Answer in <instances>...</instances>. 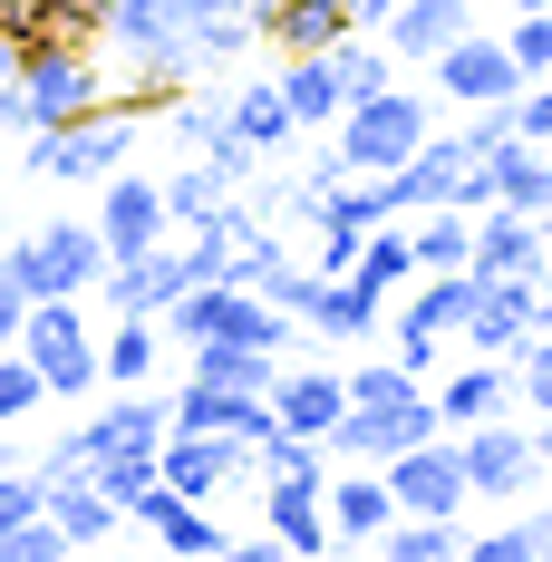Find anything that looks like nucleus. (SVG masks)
Here are the masks:
<instances>
[{"mask_svg": "<svg viewBox=\"0 0 552 562\" xmlns=\"http://www.w3.org/2000/svg\"><path fill=\"white\" fill-rule=\"evenodd\" d=\"M281 98H291V126H330L349 98H339V68H330V49H301L291 68H281Z\"/></svg>", "mask_w": 552, "mask_h": 562, "instance_id": "30", "label": "nucleus"}, {"mask_svg": "<svg viewBox=\"0 0 552 562\" xmlns=\"http://www.w3.org/2000/svg\"><path fill=\"white\" fill-rule=\"evenodd\" d=\"M30 407H49V389H40V369H30L20 349H0V427H10V417H30Z\"/></svg>", "mask_w": 552, "mask_h": 562, "instance_id": "41", "label": "nucleus"}, {"mask_svg": "<svg viewBox=\"0 0 552 562\" xmlns=\"http://www.w3.org/2000/svg\"><path fill=\"white\" fill-rule=\"evenodd\" d=\"M349 272L369 281V291H407V281H417V243H407V214H387V224L359 233V262H349Z\"/></svg>", "mask_w": 552, "mask_h": 562, "instance_id": "31", "label": "nucleus"}, {"mask_svg": "<svg viewBox=\"0 0 552 562\" xmlns=\"http://www.w3.org/2000/svg\"><path fill=\"white\" fill-rule=\"evenodd\" d=\"M156 475H166L174 495L214 505L223 485H243V475H252V447H243V437H184V427H166V447H156Z\"/></svg>", "mask_w": 552, "mask_h": 562, "instance_id": "14", "label": "nucleus"}, {"mask_svg": "<svg viewBox=\"0 0 552 562\" xmlns=\"http://www.w3.org/2000/svg\"><path fill=\"white\" fill-rule=\"evenodd\" d=\"M214 204H233V175H223L214 156H194V166H184V175L166 184V214H174V224H204Z\"/></svg>", "mask_w": 552, "mask_h": 562, "instance_id": "33", "label": "nucleus"}, {"mask_svg": "<svg viewBox=\"0 0 552 562\" xmlns=\"http://www.w3.org/2000/svg\"><path fill=\"white\" fill-rule=\"evenodd\" d=\"M98 30L116 40V58H136L146 98L184 88L194 68H223L262 40V0H98Z\"/></svg>", "mask_w": 552, "mask_h": 562, "instance_id": "1", "label": "nucleus"}, {"mask_svg": "<svg viewBox=\"0 0 552 562\" xmlns=\"http://www.w3.org/2000/svg\"><path fill=\"white\" fill-rule=\"evenodd\" d=\"M514 136L552 146V78H523V98H514Z\"/></svg>", "mask_w": 552, "mask_h": 562, "instance_id": "42", "label": "nucleus"}, {"mask_svg": "<svg viewBox=\"0 0 552 562\" xmlns=\"http://www.w3.org/2000/svg\"><path fill=\"white\" fill-rule=\"evenodd\" d=\"M475 562H533V543H523V524H504V533H485V543H475Z\"/></svg>", "mask_w": 552, "mask_h": 562, "instance_id": "45", "label": "nucleus"}, {"mask_svg": "<svg viewBox=\"0 0 552 562\" xmlns=\"http://www.w3.org/2000/svg\"><path fill=\"white\" fill-rule=\"evenodd\" d=\"M30 475H40V465H30ZM40 505H49V524L68 543H108L116 524H126V505H108L88 475H40Z\"/></svg>", "mask_w": 552, "mask_h": 562, "instance_id": "25", "label": "nucleus"}, {"mask_svg": "<svg viewBox=\"0 0 552 562\" xmlns=\"http://www.w3.org/2000/svg\"><path fill=\"white\" fill-rule=\"evenodd\" d=\"M455 339H475V359H514L533 339V281H475V311Z\"/></svg>", "mask_w": 552, "mask_h": 562, "instance_id": "18", "label": "nucleus"}, {"mask_svg": "<svg viewBox=\"0 0 552 562\" xmlns=\"http://www.w3.org/2000/svg\"><path fill=\"white\" fill-rule=\"evenodd\" d=\"M58 553H68V533L49 524V505H40V514H20V524L0 533V562H58Z\"/></svg>", "mask_w": 552, "mask_h": 562, "instance_id": "38", "label": "nucleus"}, {"mask_svg": "<svg viewBox=\"0 0 552 562\" xmlns=\"http://www.w3.org/2000/svg\"><path fill=\"white\" fill-rule=\"evenodd\" d=\"M20 359L40 369V389H49V397H88V389H98V330H88L78 291L30 301V321H20Z\"/></svg>", "mask_w": 552, "mask_h": 562, "instance_id": "4", "label": "nucleus"}, {"mask_svg": "<svg viewBox=\"0 0 552 562\" xmlns=\"http://www.w3.org/2000/svg\"><path fill=\"white\" fill-rule=\"evenodd\" d=\"M379 543H387V562H446L455 553V514H397Z\"/></svg>", "mask_w": 552, "mask_h": 562, "instance_id": "34", "label": "nucleus"}, {"mask_svg": "<svg viewBox=\"0 0 552 562\" xmlns=\"http://www.w3.org/2000/svg\"><path fill=\"white\" fill-rule=\"evenodd\" d=\"M504 407H514V359H475V369H455L437 389V427L455 437V427H485Z\"/></svg>", "mask_w": 552, "mask_h": 562, "instance_id": "22", "label": "nucleus"}, {"mask_svg": "<svg viewBox=\"0 0 552 562\" xmlns=\"http://www.w3.org/2000/svg\"><path fill=\"white\" fill-rule=\"evenodd\" d=\"M262 40H281V49H330V40H349V0H262Z\"/></svg>", "mask_w": 552, "mask_h": 562, "instance_id": "28", "label": "nucleus"}, {"mask_svg": "<svg viewBox=\"0 0 552 562\" xmlns=\"http://www.w3.org/2000/svg\"><path fill=\"white\" fill-rule=\"evenodd\" d=\"M166 233H174L166 184H156V175H126V166H116V175H108V204H98V243H108V262H136V252H156Z\"/></svg>", "mask_w": 552, "mask_h": 562, "instance_id": "12", "label": "nucleus"}, {"mask_svg": "<svg viewBox=\"0 0 552 562\" xmlns=\"http://www.w3.org/2000/svg\"><path fill=\"white\" fill-rule=\"evenodd\" d=\"M417 437H437V397H397V407H339V427L320 437L330 456H349V465H387L397 447H417Z\"/></svg>", "mask_w": 552, "mask_h": 562, "instance_id": "11", "label": "nucleus"}, {"mask_svg": "<svg viewBox=\"0 0 552 562\" xmlns=\"http://www.w3.org/2000/svg\"><path fill=\"white\" fill-rule=\"evenodd\" d=\"M485 204H514V214H543L552 204V156L533 146V136L485 146Z\"/></svg>", "mask_w": 552, "mask_h": 562, "instance_id": "20", "label": "nucleus"}, {"mask_svg": "<svg viewBox=\"0 0 552 562\" xmlns=\"http://www.w3.org/2000/svg\"><path fill=\"white\" fill-rule=\"evenodd\" d=\"M156 359H166V330H156L146 311H116V330L98 339V379H116V389H146V379H156Z\"/></svg>", "mask_w": 552, "mask_h": 562, "instance_id": "29", "label": "nucleus"}, {"mask_svg": "<svg viewBox=\"0 0 552 562\" xmlns=\"http://www.w3.org/2000/svg\"><path fill=\"white\" fill-rule=\"evenodd\" d=\"M543 224L533 214H514V204H485L475 214V243H465V272L475 281H543Z\"/></svg>", "mask_w": 552, "mask_h": 562, "instance_id": "15", "label": "nucleus"}, {"mask_svg": "<svg viewBox=\"0 0 552 562\" xmlns=\"http://www.w3.org/2000/svg\"><path fill=\"white\" fill-rule=\"evenodd\" d=\"M504 49H514V68H523V78H552V10H514Z\"/></svg>", "mask_w": 552, "mask_h": 562, "instance_id": "39", "label": "nucleus"}, {"mask_svg": "<svg viewBox=\"0 0 552 562\" xmlns=\"http://www.w3.org/2000/svg\"><path fill=\"white\" fill-rule=\"evenodd\" d=\"M533 456H543V485H552V417L533 427Z\"/></svg>", "mask_w": 552, "mask_h": 562, "instance_id": "47", "label": "nucleus"}, {"mask_svg": "<svg viewBox=\"0 0 552 562\" xmlns=\"http://www.w3.org/2000/svg\"><path fill=\"white\" fill-rule=\"evenodd\" d=\"M223 136H233V146H252V156L291 146L301 126H291V98H281V78H262V88H233V98H223Z\"/></svg>", "mask_w": 552, "mask_h": 562, "instance_id": "27", "label": "nucleus"}, {"mask_svg": "<svg viewBox=\"0 0 552 562\" xmlns=\"http://www.w3.org/2000/svg\"><path fill=\"white\" fill-rule=\"evenodd\" d=\"M427 379L407 369V359H369V369H349V407H397V397H417Z\"/></svg>", "mask_w": 552, "mask_h": 562, "instance_id": "36", "label": "nucleus"}, {"mask_svg": "<svg viewBox=\"0 0 552 562\" xmlns=\"http://www.w3.org/2000/svg\"><path fill=\"white\" fill-rule=\"evenodd\" d=\"M407 243H417V272H465V243H475V214H465V204H427V214L407 224Z\"/></svg>", "mask_w": 552, "mask_h": 562, "instance_id": "32", "label": "nucleus"}, {"mask_svg": "<svg viewBox=\"0 0 552 562\" xmlns=\"http://www.w3.org/2000/svg\"><path fill=\"white\" fill-rule=\"evenodd\" d=\"M339 407H349V379H339V369H281L272 379V417L291 437H330Z\"/></svg>", "mask_w": 552, "mask_h": 562, "instance_id": "19", "label": "nucleus"}, {"mask_svg": "<svg viewBox=\"0 0 552 562\" xmlns=\"http://www.w3.org/2000/svg\"><path fill=\"white\" fill-rule=\"evenodd\" d=\"M320 505H330V543H379L387 524H397V495H387V475H320Z\"/></svg>", "mask_w": 552, "mask_h": 562, "instance_id": "23", "label": "nucleus"}, {"mask_svg": "<svg viewBox=\"0 0 552 562\" xmlns=\"http://www.w3.org/2000/svg\"><path fill=\"white\" fill-rule=\"evenodd\" d=\"M387 10H397V0H349V30H379Z\"/></svg>", "mask_w": 552, "mask_h": 562, "instance_id": "46", "label": "nucleus"}, {"mask_svg": "<svg viewBox=\"0 0 552 562\" xmlns=\"http://www.w3.org/2000/svg\"><path fill=\"white\" fill-rule=\"evenodd\" d=\"M184 379H214V389H252V397H272L281 349H252V339H194V349H184Z\"/></svg>", "mask_w": 552, "mask_h": 562, "instance_id": "26", "label": "nucleus"}, {"mask_svg": "<svg viewBox=\"0 0 552 562\" xmlns=\"http://www.w3.org/2000/svg\"><path fill=\"white\" fill-rule=\"evenodd\" d=\"M387 194H397V214H427V204L485 214V146H475V126H465V136H437V126H427V146H417L407 166H387Z\"/></svg>", "mask_w": 552, "mask_h": 562, "instance_id": "5", "label": "nucleus"}, {"mask_svg": "<svg viewBox=\"0 0 552 562\" xmlns=\"http://www.w3.org/2000/svg\"><path fill=\"white\" fill-rule=\"evenodd\" d=\"M427 68H437L446 98H465V108H504V98H523V68H514V49H504L495 30H465V40L437 49Z\"/></svg>", "mask_w": 552, "mask_h": 562, "instance_id": "13", "label": "nucleus"}, {"mask_svg": "<svg viewBox=\"0 0 552 562\" xmlns=\"http://www.w3.org/2000/svg\"><path fill=\"white\" fill-rule=\"evenodd\" d=\"M0 272L20 281L30 301H58V291H88L108 272V243H98V224H40L20 252H0Z\"/></svg>", "mask_w": 552, "mask_h": 562, "instance_id": "7", "label": "nucleus"}, {"mask_svg": "<svg viewBox=\"0 0 552 562\" xmlns=\"http://www.w3.org/2000/svg\"><path fill=\"white\" fill-rule=\"evenodd\" d=\"M330 68H339V98H369V88H387V40H369V30H349V40H330Z\"/></svg>", "mask_w": 552, "mask_h": 562, "instance_id": "35", "label": "nucleus"}, {"mask_svg": "<svg viewBox=\"0 0 552 562\" xmlns=\"http://www.w3.org/2000/svg\"><path fill=\"white\" fill-rule=\"evenodd\" d=\"M116 447H166V397H116V407H98L88 427H68L49 456H40V475H78V465H98V456Z\"/></svg>", "mask_w": 552, "mask_h": 562, "instance_id": "10", "label": "nucleus"}, {"mask_svg": "<svg viewBox=\"0 0 552 562\" xmlns=\"http://www.w3.org/2000/svg\"><path fill=\"white\" fill-rule=\"evenodd\" d=\"M465 30H485V20H475V0H397V10L379 20L387 58H437V49H455Z\"/></svg>", "mask_w": 552, "mask_h": 562, "instance_id": "17", "label": "nucleus"}, {"mask_svg": "<svg viewBox=\"0 0 552 562\" xmlns=\"http://www.w3.org/2000/svg\"><path fill=\"white\" fill-rule=\"evenodd\" d=\"M10 10H20V0H0V20H10Z\"/></svg>", "mask_w": 552, "mask_h": 562, "instance_id": "51", "label": "nucleus"}, {"mask_svg": "<svg viewBox=\"0 0 552 562\" xmlns=\"http://www.w3.org/2000/svg\"><path fill=\"white\" fill-rule=\"evenodd\" d=\"M20 514H40V475H20V465H0V533H10Z\"/></svg>", "mask_w": 552, "mask_h": 562, "instance_id": "43", "label": "nucleus"}, {"mask_svg": "<svg viewBox=\"0 0 552 562\" xmlns=\"http://www.w3.org/2000/svg\"><path fill=\"white\" fill-rule=\"evenodd\" d=\"M301 330L369 339V330H387V291H369L359 272H320V281H311V301H301Z\"/></svg>", "mask_w": 552, "mask_h": 562, "instance_id": "16", "label": "nucleus"}, {"mask_svg": "<svg viewBox=\"0 0 552 562\" xmlns=\"http://www.w3.org/2000/svg\"><path fill=\"white\" fill-rule=\"evenodd\" d=\"M330 126H339L330 156L349 175H387V166H407V156L427 146V98H407V88L387 78V88H369V98H349Z\"/></svg>", "mask_w": 552, "mask_h": 562, "instance_id": "2", "label": "nucleus"}, {"mask_svg": "<svg viewBox=\"0 0 552 562\" xmlns=\"http://www.w3.org/2000/svg\"><path fill=\"white\" fill-rule=\"evenodd\" d=\"M262 514H272L281 553H330V505H320V475H281V485H262Z\"/></svg>", "mask_w": 552, "mask_h": 562, "instance_id": "24", "label": "nucleus"}, {"mask_svg": "<svg viewBox=\"0 0 552 562\" xmlns=\"http://www.w3.org/2000/svg\"><path fill=\"white\" fill-rule=\"evenodd\" d=\"M387 475V495H397V514H465L475 495H465V456H455V437H417V447H397L379 465Z\"/></svg>", "mask_w": 552, "mask_h": 562, "instance_id": "9", "label": "nucleus"}, {"mask_svg": "<svg viewBox=\"0 0 552 562\" xmlns=\"http://www.w3.org/2000/svg\"><path fill=\"white\" fill-rule=\"evenodd\" d=\"M20 321H30V291L0 272V349H20Z\"/></svg>", "mask_w": 552, "mask_h": 562, "instance_id": "44", "label": "nucleus"}, {"mask_svg": "<svg viewBox=\"0 0 552 562\" xmlns=\"http://www.w3.org/2000/svg\"><path fill=\"white\" fill-rule=\"evenodd\" d=\"M10 78H20V98H30V126H68V116L98 108V58L78 49V40H58V30H30Z\"/></svg>", "mask_w": 552, "mask_h": 562, "instance_id": "6", "label": "nucleus"}, {"mask_svg": "<svg viewBox=\"0 0 552 562\" xmlns=\"http://www.w3.org/2000/svg\"><path fill=\"white\" fill-rule=\"evenodd\" d=\"M136 524H146V533H156L166 553H223V524H214L204 505H194V495H174L166 475H156V485L136 495Z\"/></svg>", "mask_w": 552, "mask_h": 562, "instance_id": "21", "label": "nucleus"}, {"mask_svg": "<svg viewBox=\"0 0 552 562\" xmlns=\"http://www.w3.org/2000/svg\"><path fill=\"white\" fill-rule=\"evenodd\" d=\"M10 68H20V30H0V78H10Z\"/></svg>", "mask_w": 552, "mask_h": 562, "instance_id": "48", "label": "nucleus"}, {"mask_svg": "<svg viewBox=\"0 0 552 562\" xmlns=\"http://www.w3.org/2000/svg\"><path fill=\"white\" fill-rule=\"evenodd\" d=\"M455 456H465V495H485V505H514V495H533V485H543L533 437H523V427H504V417L455 427Z\"/></svg>", "mask_w": 552, "mask_h": 562, "instance_id": "8", "label": "nucleus"}, {"mask_svg": "<svg viewBox=\"0 0 552 562\" xmlns=\"http://www.w3.org/2000/svg\"><path fill=\"white\" fill-rule=\"evenodd\" d=\"M514 397H523L533 417H552V330H533L514 349Z\"/></svg>", "mask_w": 552, "mask_h": 562, "instance_id": "37", "label": "nucleus"}, {"mask_svg": "<svg viewBox=\"0 0 552 562\" xmlns=\"http://www.w3.org/2000/svg\"><path fill=\"white\" fill-rule=\"evenodd\" d=\"M136 146V108H88L68 126H30V175L40 184H108Z\"/></svg>", "mask_w": 552, "mask_h": 562, "instance_id": "3", "label": "nucleus"}, {"mask_svg": "<svg viewBox=\"0 0 552 562\" xmlns=\"http://www.w3.org/2000/svg\"><path fill=\"white\" fill-rule=\"evenodd\" d=\"M533 224H543V252H552V204H543V214H533Z\"/></svg>", "mask_w": 552, "mask_h": 562, "instance_id": "49", "label": "nucleus"}, {"mask_svg": "<svg viewBox=\"0 0 552 562\" xmlns=\"http://www.w3.org/2000/svg\"><path fill=\"white\" fill-rule=\"evenodd\" d=\"M514 10H552V0H514Z\"/></svg>", "mask_w": 552, "mask_h": 562, "instance_id": "50", "label": "nucleus"}, {"mask_svg": "<svg viewBox=\"0 0 552 562\" xmlns=\"http://www.w3.org/2000/svg\"><path fill=\"white\" fill-rule=\"evenodd\" d=\"M166 126H174V146H194V156L233 146V136H223V108H204V98H174V108H166Z\"/></svg>", "mask_w": 552, "mask_h": 562, "instance_id": "40", "label": "nucleus"}]
</instances>
